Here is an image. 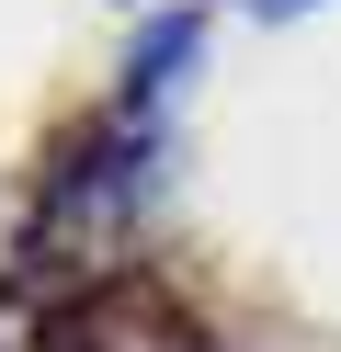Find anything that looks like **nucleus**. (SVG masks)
Returning <instances> with one entry per match:
<instances>
[{
    "instance_id": "obj_1",
    "label": "nucleus",
    "mask_w": 341,
    "mask_h": 352,
    "mask_svg": "<svg viewBox=\"0 0 341 352\" xmlns=\"http://www.w3.org/2000/svg\"><path fill=\"white\" fill-rule=\"evenodd\" d=\"M194 46H205V23H194V12H159V23L136 34V57H125V91H114V114H125V125H159V91L194 69Z\"/></svg>"
},
{
    "instance_id": "obj_2",
    "label": "nucleus",
    "mask_w": 341,
    "mask_h": 352,
    "mask_svg": "<svg viewBox=\"0 0 341 352\" xmlns=\"http://www.w3.org/2000/svg\"><path fill=\"white\" fill-rule=\"evenodd\" d=\"M239 12H262V23H285V12H307V0H239Z\"/></svg>"
}]
</instances>
